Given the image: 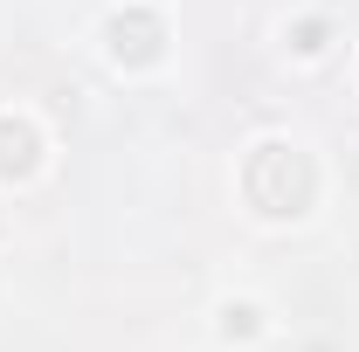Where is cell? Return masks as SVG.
<instances>
[{
	"mask_svg": "<svg viewBox=\"0 0 359 352\" xmlns=\"http://www.w3.org/2000/svg\"><path fill=\"white\" fill-rule=\"evenodd\" d=\"M111 48H118V55H132V62H145V55L159 48V28H152L145 14H132V21L118 14V21H111Z\"/></svg>",
	"mask_w": 359,
	"mask_h": 352,
	"instance_id": "1",
	"label": "cell"
},
{
	"mask_svg": "<svg viewBox=\"0 0 359 352\" xmlns=\"http://www.w3.org/2000/svg\"><path fill=\"white\" fill-rule=\"evenodd\" d=\"M228 332H242V339H249V332H256V311H249V304H228Z\"/></svg>",
	"mask_w": 359,
	"mask_h": 352,
	"instance_id": "3",
	"label": "cell"
},
{
	"mask_svg": "<svg viewBox=\"0 0 359 352\" xmlns=\"http://www.w3.org/2000/svg\"><path fill=\"white\" fill-rule=\"evenodd\" d=\"M35 166V132L28 125H0V173H28Z\"/></svg>",
	"mask_w": 359,
	"mask_h": 352,
	"instance_id": "2",
	"label": "cell"
}]
</instances>
